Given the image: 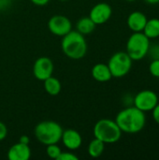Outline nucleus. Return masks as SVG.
<instances>
[{
  "label": "nucleus",
  "instance_id": "nucleus-1",
  "mask_svg": "<svg viewBox=\"0 0 159 160\" xmlns=\"http://www.w3.org/2000/svg\"><path fill=\"white\" fill-rule=\"evenodd\" d=\"M115 122L123 133L137 134L144 128L146 115L135 106H127L117 113Z\"/></svg>",
  "mask_w": 159,
  "mask_h": 160
},
{
  "label": "nucleus",
  "instance_id": "nucleus-2",
  "mask_svg": "<svg viewBox=\"0 0 159 160\" xmlns=\"http://www.w3.org/2000/svg\"><path fill=\"white\" fill-rule=\"evenodd\" d=\"M61 48L67 57L73 60H79L83 58L87 52V42L83 35L78 31L71 30L63 37Z\"/></svg>",
  "mask_w": 159,
  "mask_h": 160
},
{
  "label": "nucleus",
  "instance_id": "nucleus-3",
  "mask_svg": "<svg viewBox=\"0 0 159 160\" xmlns=\"http://www.w3.org/2000/svg\"><path fill=\"white\" fill-rule=\"evenodd\" d=\"M63 130L64 129L57 122L48 120L39 122L34 129V134L40 143L50 145L58 143L61 141Z\"/></svg>",
  "mask_w": 159,
  "mask_h": 160
},
{
  "label": "nucleus",
  "instance_id": "nucleus-4",
  "mask_svg": "<svg viewBox=\"0 0 159 160\" xmlns=\"http://www.w3.org/2000/svg\"><path fill=\"white\" fill-rule=\"evenodd\" d=\"M94 137L103 142L105 144L117 142L122 137V131L115 120L100 119L94 126Z\"/></svg>",
  "mask_w": 159,
  "mask_h": 160
},
{
  "label": "nucleus",
  "instance_id": "nucleus-5",
  "mask_svg": "<svg viewBox=\"0 0 159 160\" xmlns=\"http://www.w3.org/2000/svg\"><path fill=\"white\" fill-rule=\"evenodd\" d=\"M150 39L142 32H133L127 41V52L133 61H140L147 56Z\"/></svg>",
  "mask_w": 159,
  "mask_h": 160
},
{
  "label": "nucleus",
  "instance_id": "nucleus-6",
  "mask_svg": "<svg viewBox=\"0 0 159 160\" xmlns=\"http://www.w3.org/2000/svg\"><path fill=\"white\" fill-rule=\"evenodd\" d=\"M132 64L133 60L127 52H117L111 56L107 65L112 78H123L131 70Z\"/></svg>",
  "mask_w": 159,
  "mask_h": 160
},
{
  "label": "nucleus",
  "instance_id": "nucleus-7",
  "mask_svg": "<svg viewBox=\"0 0 159 160\" xmlns=\"http://www.w3.org/2000/svg\"><path fill=\"white\" fill-rule=\"evenodd\" d=\"M158 104V96L153 90H142L133 98V106L146 112H152Z\"/></svg>",
  "mask_w": 159,
  "mask_h": 160
},
{
  "label": "nucleus",
  "instance_id": "nucleus-8",
  "mask_svg": "<svg viewBox=\"0 0 159 160\" xmlns=\"http://www.w3.org/2000/svg\"><path fill=\"white\" fill-rule=\"evenodd\" d=\"M48 28L52 35L63 38L72 30V22L67 16L57 14L50 18Z\"/></svg>",
  "mask_w": 159,
  "mask_h": 160
},
{
  "label": "nucleus",
  "instance_id": "nucleus-9",
  "mask_svg": "<svg viewBox=\"0 0 159 160\" xmlns=\"http://www.w3.org/2000/svg\"><path fill=\"white\" fill-rule=\"evenodd\" d=\"M54 70V65L49 57L41 56L37 58L33 66V74L38 81H45L52 76Z\"/></svg>",
  "mask_w": 159,
  "mask_h": 160
},
{
  "label": "nucleus",
  "instance_id": "nucleus-10",
  "mask_svg": "<svg viewBox=\"0 0 159 160\" xmlns=\"http://www.w3.org/2000/svg\"><path fill=\"white\" fill-rule=\"evenodd\" d=\"M112 15V7L105 3V2H100L95 5L89 13V17L91 20L97 24H103L107 22Z\"/></svg>",
  "mask_w": 159,
  "mask_h": 160
},
{
  "label": "nucleus",
  "instance_id": "nucleus-11",
  "mask_svg": "<svg viewBox=\"0 0 159 160\" xmlns=\"http://www.w3.org/2000/svg\"><path fill=\"white\" fill-rule=\"evenodd\" d=\"M61 142L67 149L69 151L78 150L82 144V135L73 128H67L63 130Z\"/></svg>",
  "mask_w": 159,
  "mask_h": 160
},
{
  "label": "nucleus",
  "instance_id": "nucleus-12",
  "mask_svg": "<svg viewBox=\"0 0 159 160\" xmlns=\"http://www.w3.org/2000/svg\"><path fill=\"white\" fill-rule=\"evenodd\" d=\"M31 158V148L29 144L17 142L13 144L7 151V158L9 160H28Z\"/></svg>",
  "mask_w": 159,
  "mask_h": 160
},
{
  "label": "nucleus",
  "instance_id": "nucleus-13",
  "mask_svg": "<svg viewBox=\"0 0 159 160\" xmlns=\"http://www.w3.org/2000/svg\"><path fill=\"white\" fill-rule=\"evenodd\" d=\"M147 16L142 11H133L131 12L127 20L128 28L132 32H142L143 28L147 22Z\"/></svg>",
  "mask_w": 159,
  "mask_h": 160
},
{
  "label": "nucleus",
  "instance_id": "nucleus-14",
  "mask_svg": "<svg viewBox=\"0 0 159 160\" xmlns=\"http://www.w3.org/2000/svg\"><path fill=\"white\" fill-rule=\"evenodd\" d=\"M92 77L94 80L99 82H107L112 80V75L111 73V70L108 67V65L104 63H97L96 64L91 70Z\"/></svg>",
  "mask_w": 159,
  "mask_h": 160
},
{
  "label": "nucleus",
  "instance_id": "nucleus-15",
  "mask_svg": "<svg viewBox=\"0 0 159 160\" xmlns=\"http://www.w3.org/2000/svg\"><path fill=\"white\" fill-rule=\"evenodd\" d=\"M96 26L97 24L91 20V18L89 16H85L78 20L76 23V29H77L76 31H78L83 36H86L93 33L94 30L96 29Z\"/></svg>",
  "mask_w": 159,
  "mask_h": 160
},
{
  "label": "nucleus",
  "instance_id": "nucleus-16",
  "mask_svg": "<svg viewBox=\"0 0 159 160\" xmlns=\"http://www.w3.org/2000/svg\"><path fill=\"white\" fill-rule=\"evenodd\" d=\"M142 33L149 38L154 39L159 38V19L153 18L147 20V22L143 28Z\"/></svg>",
  "mask_w": 159,
  "mask_h": 160
},
{
  "label": "nucleus",
  "instance_id": "nucleus-17",
  "mask_svg": "<svg viewBox=\"0 0 159 160\" xmlns=\"http://www.w3.org/2000/svg\"><path fill=\"white\" fill-rule=\"evenodd\" d=\"M43 82H44V89L50 96L55 97L59 95V93L61 92L62 89L61 82L57 78L51 76L50 78L43 81Z\"/></svg>",
  "mask_w": 159,
  "mask_h": 160
},
{
  "label": "nucleus",
  "instance_id": "nucleus-18",
  "mask_svg": "<svg viewBox=\"0 0 159 160\" xmlns=\"http://www.w3.org/2000/svg\"><path fill=\"white\" fill-rule=\"evenodd\" d=\"M104 150H105V143L97 138H95L90 142L87 148L88 155L94 158H97L101 157L102 154L104 153Z\"/></svg>",
  "mask_w": 159,
  "mask_h": 160
},
{
  "label": "nucleus",
  "instance_id": "nucleus-19",
  "mask_svg": "<svg viewBox=\"0 0 159 160\" xmlns=\"http://www.w3.org/2000/svg\"><path fill=\"white\" fill-rule=\"evenodd\" d=\"M62 150L61 148L57 145V143H54V144H50V145H47V148H46V153H47V156L52 158V159H56L58 158V157L60 156Z\"/></svg>",
  "mask_w": 159,
  "mask_h": 160
},
{
  "label": "nucleus",
  "instance_id": "nucleus-20",
  "mask_svg": "<svg viewBox=\"0 0 159 160\" xmlns=\"http://www.w3.org/2000/svg\"><path fill=\"white\" fill-rule=\"evenodd\" d=\"M149 71L153 77L159 78V59L152 60L149 65Z\"/></svg>",
  "mask_w": 159,
  "mask_h": 160
},
{
  "label": "nucleus",
  "instance_id": "nucleus-21",
  "mask_svg": "<svg viewBox=\"0 0 159 160\" xmlns=\"http://www.w3.org/2000/svg\"><path fill=\"white\" fill-rule=\"evenodd\" d=\"M147 55H149V57L152 60L159 59V44L150 45V48H149Z\"/></svg>",
  "mask_w": 159,
  "mask_h": 160
},
{
  "label": "nucleus",
  "instance_id": "nucleus-22",
  "mask_svg": "<svg viewBox=\"0 0 159 160\" xmlns=\"http://www.w3.org/2000/svg\"><path fill=\"white\" fill-rule=\"evenodd\" d=\"M79 158L72 152H61L57 160H78Z\"/></svg>",
  "mask_w": 159,
  "mask_h": 160
},
{
  "label": "nucleus",
  "instance_id": "nucleus-23",
  "mask_svg": "<svg viewBox=\"0 0 159 160\" xmlns=\"http://www.w3.org/2000/svg\"><path fill=\"white\" fill-rule=\"evenodd\" d=\"M7 136V126L0 121V142L4 141Z\"/></svg>",
  "mask_w": 159,
  "mask_h": 160
},
{
  "label": "nucleus",
  "instance_id": "nucleus-24",
  "mask_svg": "<svg viewBox=\"0 0 159 160\" xmlns=\"http://www.w3.org/2000/svg\"><path fill=\"white\" fill-rule=\"evenodd\" d=\"M152 112H153V118H154L155 122L157 125H159V102L158 104L154 108V110L152 111Z\"/></svg>",
  "mask_w": 159,
  "mask_h": 160
},
{
  "label": "nucleus",
  "instance_id": "nucleus-25",
  "mask_svg": "<svg viewBox=\"0 0 159 160\" xmlns=\"http://www.w3.org/2000/svg\"><path fill=\"white\" fill-rule=\"evenodd\" d=\"M11 4V0H0V10H5Z\"/></svg>",
  "mask_w": 159,
  "mask_h": 160
},
{
  "label": "nucleus",
  "instance_id": "nucleus-26",
  "mask_svg": "<svg viewBox=\"0 0 159 160\" xmlns=\"http://www.w3.org/2000/svg\"><path fill=\"white\" fill-rule=\"evenodd\" d=\"M34 5L36 6H38V7H43V6H46L50 0H30Z\"/></svg>",
  "mask_w": 159,
  "mask_h": 160
},
{
  "label": "nucleus",
  "instance_id": "nucleus-27",
  "mask_svg": "<svg viewBox=\"0 0 159 160\" xmlns=\"http://www.w3.org/2000/svg\"><path fill=\"white\" fill-rule=\"evenodd\" d=\"M19 142H22V143H24V144H29L30 143V138L27 135H22L20 137Z\"/></svg>",
  "mask_w": 159,
  "mask_h": 160
},
{
  "label": "nucleus",
  "instance_id": "nucleus-28",
  "mask_svg": "<svg viewBox=\"0 0 159 160\" xmlns=\"http://www.w3.org/2000/svg\"><path fill=\"white\" fill-rule=\"evenodd\" d=\"M146 3L150 4V5H157L159 4V0H144Z\"/></svg>",
  "mask_w": 159,
  "mask_h": 160
},
{
  "label": "nucleus",
  "instance_id": "nucleus-29",
  "mask_svg": "<svg viewBox=\"0 0 159 160\" xmlns=\"http://www.w3.org/2000/svg\"><path fill=\"white\" fill-rule=\"evenodd\" d=\"M126 1H127V2H134V1H136V0H126Z\"/></svg>",
  "mask_w": 159,
  "mask_h": 160
},
{
  "label": "nucleus",
  "instance_id": "nucleus-30",
  "mask_svg": "<svg viewBox=\"0 0 159 160\" xmlns=\"http://www.w3.org/2000/svg\"><path fill=\"white\" fill-rule=\"evenodd\" d=\"M59 1H67V0H59Z\"/></svg>",
  "mask_w": 159,
  "mask_h": 160
}]
</instances>
